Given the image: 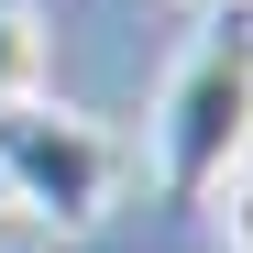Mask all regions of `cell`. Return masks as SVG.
I'll use <instances>...</instances> for the list:
<instances>
[{
    "mask_svg": "<svg viewBox=\"0 0 253 253\" xmlns=\"http://www.w3.org/2000/svg\"><path fill=\"white\" fill-rule=\"evenodd\" d=\"M231 165H253V11L242 0H220L187 33V55L154 88V187L165 198L209 209V187Z\"/></svg>",
    "mask_w": 253,
    "mask_h": 253,
    "instance_id": "cell-1",
    "label": "cell"
},
{
    "mask_svg": "<svg viewBox=\"0 0 253 253\" xmlns=\"http://www.w3.org/2000/svg\"><path fill=\"white\" fill-rule=\"evenodd\" d=\"M121 198V143L66 99H0V209H33L44 231H99Z\"/></svg>",
    "mask_w": 253,
    "mask_h": 253,
    "instance_id": "cell-2",
    "label": "cell"
},
{
    "mask_svg": "<svg viewBox=\"0 0 253 253\" xmlns=\"http://www.w3.org/2000/svg\"><path fill=\"white\" fill-rule=\"evenodd\" d=\"M0 99H44V22L0 0Z\"/></svg>",
    "mask_w": 253,
    "mask_h": 253,
    "instance_id": "cell-3",
    "label": "cell"
},
{
    "mask_svg": "<svg viewBox=\"0 0 253 253\" xmlns=\"http://www.w3.org/2000/svg\"><path fill=\"white\" fill-rule=\"evenodd\" d=\"M209 220H220V242H231V253H253V165H231V176L209 187Z\"/></svg>",
    "mask_w": 253,
    "mask_h": 253,
    "instance_id": "cell-4",
    "label": "cell"
},
{
    "mask_svg": "<svg viewBox=\"0 0 253 253\" xmlns=\"http://www.w3.org/2000/svg\"><path fill=\"white\" fill-rule=\"evenodd\" d=\"M198 11H220V0H198Z\"/></svg>",
    "mask_w": 253,
    "mask_h": 253,
    "instance_id": "cell-5",
    "label": "cell"
}]
</instances>
